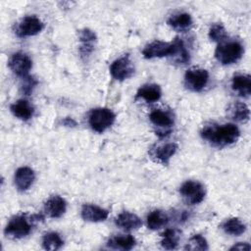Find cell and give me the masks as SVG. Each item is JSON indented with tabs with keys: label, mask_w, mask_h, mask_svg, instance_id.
Segmentation results:
<instances>
[{
	"label": "cell",
	"mask_w": 251,
	"mask_h": 251,
	"mask_svg": "<svg viewBox=\"0 0 251 251\" xmlns=\"http://www.w3.org/2000/svg\"><path fill=\"white\" fill-rule=\"evenodd\" d=\"M230 117L236 122H245L249 119L250 111L248 106L243 102H234L228 108Z\"/></svg>",
	"instance_id": "24"
},
{
	"label": "cell",
	"mask_w": 251,
	"mask_h": 251,
	"mask_svg": "<svg viewBox=\"0 0 251 251\" xmlns=\"http://www.w3.org/2000/svg\"><path fill=\"white\" fill-rule=\"evenodd\" d=\"M222 228L226 233L238 236L245 232L246 226L238 218H230L223 223Z\"/></svg>",
	"instance_id": "25"
},
{
	"label": "cell",
	"mask_w": 251,
	"mask_h": 251,
	"mask_svg": "<svg viewBox=\"0 0 251 251\" xmlns=\"http://www.w3.org/2000/svg\"><path fill=\"white\" fill-rule=\"evenodd\" d=\"M12 114L23 121H28L33 115V107L25 99H20L10 106Z\"/></svg>",
	"instance_id": "20"
},
{
	"label": "cell",
	"mask_w": 251,
	"mask_h": 251,
	"mask_svg": "<svg viewBox=\"0 0 251 251\" xmlns=\"http://www.w3.org/2000/svg\"><path fill=\"white\" fill-rule=\"evenodd\" d=\"M63 244L64 241L58 232H47L42 237V246L46 250H58Z\"/></svg>",
	"instance_id": "27"
},
{
	"label": "cell",
	"mask_w": 251,
	"mask_h": 251,
	"mask_svg": "<svg viewBox=\"0 0 251 251\" xmlns=\"http://www.w3.org/2000/svg\"><path fill=\"white\" fill-rule=\"evenodd\" d=\"M167 23L174 29L183 31L191 26L192 19L191 16L187 13H176L170 16Z\"/></svg>",
	"instance_id": "22"
},
{
	"label": "cell",
	"mask_w": 251,
	"mask_h": 251,
	"mask_svg": "<svg viewBox=\"0 0 251 251\" xmlns=\"http://www.w3.org/2000/svg\"><path fill=\"white\" fill-rule=\"evenodd\" d=\"M169 222L168 216L161 210L152 211L146 219L147 227L152 230H157L166 226Z\"/></svg>",
	"instance_id": "23"
},
{
	"label": "cell",
	"mask_w": 251,
	"mask_h": 251,
	"mask_svg": "<svg viewBox=\"0 0 251 251\" xmlns=\"http://www.w3.org/2000/svg\"><path fill=\"white\" fill-rule=\"evenodd\" d=\"M180 195L188 204H199L204 200L205 188L199 181L187 180L179 188Z\"/></svg>",
	"instance_id": "7"
},
{
	"label": "cell",
	"mask_w": 251,
	"mask_h": 251,
	"mask_svg": "<svg viewBox=\"0 0 251 251\" xmlns=\"http://www.w3.org/2000/svg\"><path fill=\"white\" fill-rule=\"evenodd\" d=\"M149 120L154 125V126L158 127L156 133L161 137L170 134L172 131V126H174V118L170 112L161 109H155L150 113Z\"/></svg>",
	"instance_id": "6"
},
{
	"label": "cell",
	"mask_w": 251,
	"mask_h": 251,
	"mask_svg": "<svg viewBox=\"0 0 251 251\" xmlns=\"http://www.w3.org/2000/svg\"><path fill=\"white\" fill-rule=\"evenodd\" d=\"M177 150V144L175 142H168L161 145H155L153 146L149 154L151 158L158 163L167 165L170 161V159L175 155V153Z\"/></svg>",
	"instance_id": "12"
},
{
	"label": "cell",
	"mask_w": 251,
	"mask_h": 251,
	"mask_svg": "<svg viewBox=\"0 0 251 251\" xmlns=\"http://www.w3.org/2000/svg\"><path fill=\"white\" fill-rule=\"evenodd\" d=\"M116 116L114 112L108 108L92 109L88 116V124L96 132H104L115 122Z\"/></svg>",
	"instance_id": "3"
},
{
	"label": "cell",
	"mask_w": 251,
	"mask_h": 251,
	"mask_svg": "<svg viewBox=\"0 0 251 251\" xmlns=\"http://www.w3.org/2000/svg\"><path fill=\"white\" fill-rule=\"evenodd\" d=\"M169 57H171L173 62L176 65H185L189 62V52L179 37H176L173 41V51Z\"/></svg>",
	"instance_id": "17"
},
{
	"label": "cell",
	"mask_w": 251,
	"mask_h": 251,
	"mask_svg": "<svg viewBox=\"0 0 251 251\" xmlns=\"http://www.w3.org/2000/svg\"><path fill=\"white\" fill-rule=\"evenodd\" d=\"M34 172L29 167H21L15 173V184L20 191L27 190L34 180Z\"/></svg>",
	"instance_id": "14"
},
{
	"label": "cell",
	"mask_w": 251,
	"mask_h": 251,
	"mask_svg": "<svg viewBox=\"0 0 251 251\" xmlns=\"http://www.w3.org/2000/svg\"><path fill=\"white\" fill-rule=\"evenodd\" d=\"M136 244L135 238L130 234H119L111 237L107 245L113 249H122V250H130Z\"/></svg>",
	"instance_id": "21"
},
{
	"label": "cell",
	"mask_w": 251,
	"mask_h": 251,
	"mask_svg": "<svg viewBox=\"0 0 251 251\" xmlns=\"http://www.w3.org/2000/svg\"><path fill=\"white\" fill-rule=\"evenodd\" d=\"M209 73L200 68H191L184 75V85L187 89L199 92L208 83Z\"/></svg>",
	"instance_id": "5"
},
{
	"label": "cell",
	"mask_w": 251,
	"mask_h": 251,
	"mask_svg": "<svg viewBox=\"0 0 251 251\" xmlns=\"http://www.w3.org/2000/svg\"><path fill=\"white\" fill-rule=\"evenodd\" d=\"M44 25L36 16H26L23 18L16 26V34L19 37H26L39 33Z\"/></svg>",
	"instance_id": "9"
},
{
	"label": "cell",
	"mask_w": 251,
	"mask_h": 251,
	"mask_svg": "<svg viewBox=\"0 0 251 251\" xmlns=\"http://www.w3.org/2000/svg\"><path fill=\"white\" fill-rule=\"evenodd\" d=\"M209 37L211 40L222 43L227 38V33L225 26L221 24H214L209 29Z\"/></svg>",
	"instance_id": "28"
},
{
	"label": "cell",
	"mask_w": 251,
	"mask_h": 251,
	"mask_svg": "<svg viewBox=\"0 0 251 251\" xmlns=\"http://www.w3.org/2000/svg\"><path fill=\"white\" fill-rule=\"evenodd\" d=\"M8 66L15 75L24 78L28 75L32 67V62L26 54L23 52H16L9 59Z\"/></svg>",
	"instance_id": "10"
},
{
	"label": "cell",
	"mask_w": 251,
	"mask_h": 251,
	"mask_svg": "<svg viewBox=\"0 0 251 251\" xmlns=\"http://www.w3.org/2000/svg\"><path fill=\"white\" fill-rule=\"evenodd\" d=\"M115 224L126 230L137 229L142 225V222L138 216L128 211L122 212L115 220Z\"/></svg>",
	"instance_id": "16"
},
{
	"label": "cell",
	"mask_w": 251,
	"mask_h": 251,
	"mask_svg": "<svg viewBox=\"0 0 251 251\" xmlns=\"http://www.w3.org/2000/svg\"><path fill=\"white\" fill-rule=\"evenodd\" d=\"M79 41L80 43H90L94 44L96 41V34L94 31H92L89 28H83L79 30Z\"/></svg>",
	"instance_id": "30"
},
{
	"label": "cell",
	"mask_w": 251,
	"mask_h": 251,
	"mask_svg": "<svg viewBox=\"0 0 251 251\" xmlns=\"http://www.w3.org/2000/svg\"><path fill=\"white\" fill-rule=\"evenodd\" d=\"M208 243L207 240L201 234H195L188 240L185 249L186 250H208Z\"/></svg>",
	"instance_id": "29"
},
{
	"label": "cell",
	"mask_w": 251,
	"mask_h": 251,
	"mask_svg": "<svg viewBox=\"0 0 251 251\" xmlns=\"http://www.w3.org/2000/svg\"><path fill=\"white\" fill-rule=\"evenodd\" d=\"M111 75L120 81L127 79L134 74V66L128 54L115 60L110 66Z\"/></svg>",
	"instance_id": "8"
},
{
	"label": "cell",
	"mask_w": 251,
	"mask_h": 251,
	"mask_svg": "<svg viewBox=\"0 0 251 251\" xmlns=\"http://www.w3.org/2000/svg\"><path fill=\"white\" fill-rule=\"evenodd\" d=\"M67 209L66 200L59 196L53 195L51 196L44 204V211L50 218H60L62 217Z\"/></svg>",
	"instance_id": "13"
},
{
	"label": "cell",
	"mask_w": 251,
	"mask_h": 251,
	"mask_svg": "<svg viewBox=\"0 0 251 251\" xmlns=\"http://www.w3.org/2000/svg\"><path fill=\"white\" fill-rule=\"evenodd\" d=\"M250 249H251L250 245L248 243H246V242H238L237 244L233 245L230 248V250H239V251H245V250L248 251Z\"/></svg>",
	"instance_id": "32"
},
{
	"label": "cell",
	"mask_w": 251,
	"mask_h": 251,
	"mask_svg": "<svg viewBox=\"0 0 251 251\" xmlns=\"http://www.w3.org/2000/svg\"><path fill=\"white\" fill-rule=\"evenodd\" d=\"M232 89L241 97H249L251 94V77L249 75H235L231 81Z\"/></svg>",
	"instance_id": "19"
},
{
	"label": "cell",
	"mask_w": 251,
	"mask_h": 251,
	"mask_svg": "<svg viewBox=\"0 0 251 251\" xmlns=\"http://www.w3.org/2000/svg\"><path fill=\"white\" fill-rule=\"evenodd\" d=\"M173 51V42H165L161 40H155L145 46L142 50V54L146 59L162 58L170 56Z\"/></svg>",
	"instance_id": "11"
},
{
	"label": "cell",
	"mask_w": 251,
	"mask_h": 251,
	"mask_svg": "<svg viewBox=\"0 0 251 251\" xmlns=\"http://www.w3.org/2000/svg\"><path fill=\"white\" fill-rule=\"evenodd\" d=\"M81 218L84 221L98 223L103 222L108 218L109 212L106 209L92 204H84L81 208Z\"/></svg>",
	"instance_id": "15"
},
{
	"label": "cell",
	"mask_w": 251,
	"mask_h": 251,
	"mask_svg": "<svg viewBox=\"0 0 251 251\" xmlns=\"http://www.w3.org/2000/svg\"><path fill=\"white\" fill-rule=\"evenodd\" d=\"M162 240H161V245L163 248L168 249V250H172L175 249L177 244H178V240H179V232L178 230L175 229V228H169L166 229L162 234Z\"/></svg>",
	"instance_id": "26"
},
{
	"label": "cell",
	"mask_w": 251,
	"mask_h": 251,
	"mask_svg": "<svg viewBox=\"0 0 251 251\" xmlns=\"http://www.w3.org/2000/svg\"><path fill=\"white\" fill-rule=\"evenodd\" d=\"M239 135V129L233 124H210L204 126L201 130V137L217 147H225L233 144L237 141Z\"/></svg>",
	"instance_id": "1"
},
{
	"label": "cell",
	"mask_w": 251,
	"mask_h": 251,
	"mask_svg": "<svg viewBox=\"0 0 251 251\" xmlns=\"http://www.w3.org/2000/svg\"><path fill=\"white\" fill-rule=\"evenodd\" d=\"M23 80H24V83L21 85L22 91H23L25 95H29V94L32 92L34 86L37 84V80H36L34 77L29 76V75L24 77Z\"/></svg>",
	"instance_id": "31"
},
{
	"label": "cell",
	"mask_w": 251,
	"mask_h": 251,
	"mask_svg": "<svg viewBox=\"0 0 251 251\" xmlns=\"http://www.w3.org/2000/svg\"><path fill=\"white\" fill-rule=\"evenodd\" d=\"M31 222H34L31 216L30 218H27L26 215L15 216L7 224L4 233L10 238H23L30 232Z\"/></svg>",
	"instance_id": "4"
},
{
	"label": "cell",
	"mask_w": 251,
	"mask_h": 251,
	"mask_svg": "<svg viewBox=\"0 0 251 251\" xmlns=\"http://www.w3.org/2000/svg\"><path fill=\"white\" fill-rule=\"evenodd\" d=\"M64 125H66L67 126H75V122L70 118H67L64 120Z\"/></svg>",
	"instance_id": "33"
},
{
	"label": "cell",
	"mask_w": 251,
	"mask_h": 251,
	"mask_svg": "<svg viewBox=\"0 0 251 251\" xmlns=\"http://www.w3.org/2000/svg\"><path fill=\"white\" fill-rule=\"evenodd\" d=\"M243 54V47L238 41L219 43L215 50L216 59L223 65H229L237 62Z\"/></svg>",
	"instance_id": "2"
},
{
	"label": "cell",
	"mask_w": 251,
	"mask_h": 251,
	"mask_svg": "<svg viewBox=\"0 0 251 251\" xmlns=\"http://www.w3.org/2000/svg\"><path fill=\"white\" fill-rule=\"evenodd\" d=\"M162 96L161 87L155 83H147L142 85L136 92L135 98H141L148 103L158 101Z\"/></svg>",
	"instance_id": "18"
}]
</instances>
